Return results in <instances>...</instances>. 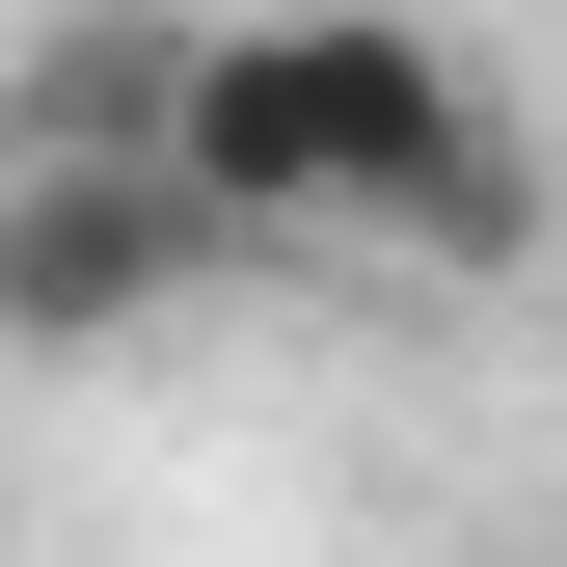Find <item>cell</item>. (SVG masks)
Instances as JSON below:
<instances>
[{
	"label": "cell",
	"mask_w": 567,
	"mask_h": 567,
	"mask_svg": "<svg viewBox=\"0 0 567 567\" xmlns=\"http://www.w3.org/2000/svg\"><path fill=\"white\" fill-rule=\"evenodd\" d=\"M163 189L217 244H379V270H540V217H567L514 82L433 54L405 0H244V28H189Z\"/></svg>",
	"instance_id": "6da1fadb"
},
{
	"label": "cell",
	"mask_w": 567,
	"mask_h": 567,
	"mask_svg": "<svg viewBox=\"0 0 567 567\" xmlns=\"http://www.w3.org/2000/svg\"><path fill=\"white\" fill-rule=\"evenodd\" d=\"M189 270H217V217L163 163H0V351H135Z\"/></svg>",
	"instance_id": "7a4b0ae2"
}]
</instances>
